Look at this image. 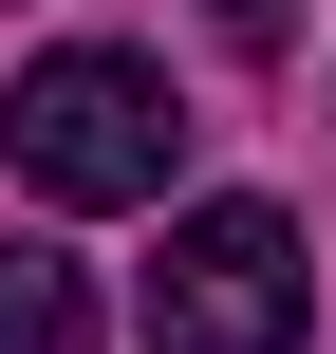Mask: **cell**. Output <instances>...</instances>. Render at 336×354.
<instances>
[{
  "label": "cell",
  "instance_id": "3",
  "mask_svg": "<svg viewBox=\"0 0 336 354\" xmlns=\"http://www.w3.org/2000/svg\"><path fill=\"white\" fill-rule=\"evenodd\" d=\"M0 354H94V280L19 224H0Z\"/></svg>",
  "mask_w": 336,
  "mask_h": 354
},
{
  "label": "cell",
  "instance_id": "1",
  "mask_svg": "<svg viewBox=\"0 0 336 354\" xmlns=\"http://www.w3.org/2000/svg\"><path fill=\"white\" fill-rule=\"evenodd\" d=\"M168 149H187V112H168V75L112 56V37H75V56H37V75L0 93V168H19L37 205H150Z\"/></svg>",
  "mask_w": 336,
  "mask_h": 354
},
{
  "label": "cell",
  "instance_id": "2",
  "mask_svg": "<svg viewBox=\"0 0 336 354\" xmlns=\"http://www.w3.org/2000/svg\"><path fill=\"white\" fill-rule=\"evenodd\" d=\"M318 317V261L281 205H187L168 261H150V354H299Z\"/></svg>",
  "mask_w": 336,
  "mask_h": 354
},
{
  "label": "cell",
  "instance_id": "4",
  "mask_svg": "<svg viewBox=\"0 0 336 354\" xmlns=\"http://www.w3.org/2000/svg\"><path fill=\"white\" fill-rule=\"evenodd\" d=\"M224 19V56H299V0H206Z\"/></svg>",
  "mask_w": 336,
  "mask_h": 354
}]
</instances>
